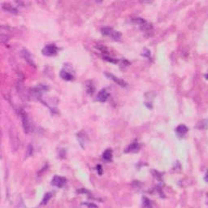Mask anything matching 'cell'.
I'll return each mask as SVG.
<instances>
[{"label": "cell", "instance_id": "obj_19", "mask_svg": "<svg viewBox=\"0 0 208 208\" xmlns=\"http://www.w3.org/2000/svg\"><path fill=\"white\" fill-rule=\"evenodd\" d=\"M150 53L149 50H147V49H144L142 55L146 57H150Z\"/></svg>", "mask_w": 208, "mask_h": 208}, {"label": "cell", "instance_id": "obj_7", "mask_svg": "<svg viewBox=\"0 0 208 208\" xmlns=\"http://www.w3.org/2000/svg\"><path fill=\"white\" fill-rule=\"evenodd\" d=\"M60 76H61V78L65 80V81H72L74 78L73 73H72L70 70H68L67 68H65L60 71Z\"/></svg>", "mask_w": 208, "mask_h": 208}, {"label": "cell", "instance_id": "obj_17", "mask_svg": "<svg viewBox=\"0 0 208 208\" xmlns=\"http://www.w3.org/2000/svg\"><path fill=\"white\" fill-rule=\"evenodd\" d=\"M86 90H87V93L90 94H92L94 91V85L92 84V82H90V84L86 85Z\"/></svg>", "mask_w": 208, "mask_h": 208}, {"label": "cell", "instance_id": "obj_15", "mask_svg": "<svg viewBox=\"0 0 208 208\" xmlns=\"http://www.w3.org/2000/svg\"><path fill=\"white\" fill-rule=\"evenodd\" d=\"M52 195H53V194H52V193H47V194H46L45 195H44L43 199H42V205L46 204V203H47L48 202L50 201V199H51V198H52Z\"/></svg>", "mask_w": 208, "mask_h": 208}, {"label": "cell", "instance_id": "obj_6", "mask_svg": "<svg viewBox=\"0 0 208 208\" xmlns=\"http://www.w3.org/2000/svg\"><path fill=\"white\" fill-rule=\"evenodd\" d=\"M10 140H11V147H12V150L18 148V145H19V139H18V135L17 133L13 130H11L10 132Z\"/></svg>", "mask_w": 208, "mask_h": 208}, {"label": "cell", "instance_id": "obj_21", "mask_svg": "<svg viewBox=\"0 0 208 208\" xmlns=\"http://www.w3.org/2000/svg\"><path fill=\"white\" fill-rule=\"evenodd\" d=\"M83 205L88 206V207H97V206L94 205V204H92V203H91V204H86V203H84Z\"/></svg>", "mask_w": 208, "mask_h": 208}, {"label": "cell", "instance_id": "obj_3", "mask_svg": "<svg viewBox=\"0 0 208 208\" xmlns=\"http://www.w3.org/2000/svg\"><path fill=\"white\" fill-rule=\"evenodd\" d=\"M20 115L21 120H22V125L24 128V130L26 133H28L30 131V124H29V120H28L27 114L25 112V111L22 109H20Z\"/></svg>", "mask_w": 208, "mask_h": 208}, {"label": "cell", "instance_id": "obj_16", "mask_svg": "<svg viewBox=\"0 0 208 208\" xmlns=\"http://www.w3.org/2000/svg\"><path fill=\"white\" fill-rule=\"evenodd\" d=\"M142 206H143V207H152V203L148 198H142Z\"/></svg>", "mask_w": 208, "mask_h": 208}, {"label": "cell", "instance_id": "obj_5", "mask_svg": "<svg viewBox=\"0 0 208 208\" xmlns=\"http://www.w3.org/2000/svg\"><path fill=\"white\" fill-rule=\"evenodd\" d=\"M66 183V179L64 177H60V176H55L54 178L51 180V184L52 186H56L59 188H62Z\"/></svg>", "mask_w": 208, "mask_h": 208}, {"label": "cell", "instance_id": "obj_13", "mask_svg": "<svg viewBox=\"0 0 208 208\" xmlns=\"http://www.w3.org/2000/svg\"><path fill=\"white\" fill-rule=\"evenodd\" d=\"M103 159L105 161H107V162L112 160V150L111 149L106 150L103 154Z\"/></svg>", "mask_w": 208, "mask_h": 208}, {"label": "cell", "instance_id": "obj_11", "mask_svg": "<svg viewBox=\"0 0 208 208\" xmlns=\"http://www.w3.org/2000/svg\"><path fill=\"white\" fill-rule=\"evenodd\" d=\"M140 149V145L138 142L135 141V142H132L128 146L125 150V152L126 153H129V152H137Z\"/></svg>", "mask_w": 208, "mask_h": 208}, {"label": "cell", "instance_id": "obj_14", "mask_svg": "<svg viewBox=\"0 0 208 208\" xmlns=\"http://www.w3.org/2000/svg\"><path fill=\"white\" fill-rule=\"evenodd\" d=\"M3 8L5 9L6 11L11 12V13H12V14H13V13H14V14H16L17 13L16 10L13 7H11V5L7 4V3H4V4H3Z\"/></svg>", "mask_w": 208, "mask_h": 208}, {"label": "cell", "instance_id": "obj_1", "mask_svg": "<svg viewBox=\"0 0 208 208\" xmlns=\"http://www.w3.org/2000/svg\"><path fill=\"white\" fill-rule=\"evenodd\" d=\"M132 21L140 26L141 29L142 31L146 32V33H148V34L152 31L151 24L148 22V21H146V20L141 19V18H136L134 20H132Z\"/></svg>", "mask_w": 208, "mask_h": 208}, {"label": "cell", "instance_id": "obj_12", "mask_svg": "<svg viewBox=\"0 0 208 208\" xmlns=\"http://www.w3.org/2000/svg\"><path fill=\"white\" fill-rule=\"evenodd\" d=\"M188 128H187L186 125L180 124V125H179V126L176 129V132H177V133L178 134L179 137H183V136L186 134V132H188Z\"/></svg>", "mask_w": 208, "mask_h": 208}, {"label": "cell", "instance_id": "obj_2", "mask_svg": "<svg viewBox=\"0 0 208 208\" xmlns=\"http://www.w3.org/2000/svg\"><path fill=\"white\" fill-rule=\"evenodd\" d=\"M101 32L103 35L109 37L111 39L115 40V41H119V40H120L121 38L120 33L115 31L113 28H107V27H106V28H103L101 29Z\"/></svg>", "mask_w": 208, "mask_h": 208}, {"label": "cell", "instance_id": "obj_10", "mask_svg": "<svg viewBox=\"0 0 208 208\" xmlns=\"http://www.w3.org/2000/svg\"><path fill=\"white\" fill-rule=\"evenodd\" d=\"M109 97V94L107 93L106 90H102L99 91V93L97 95V101L100 102V103H104L107 101V99Z\"/></svg>", "mask_w": 208, "mask_h": 208}, {"label": "cell", "instance_id": "obj_20", "mask_svg": "<svg viewBox=\"0 0 208 208\" xmlns=\"http://www.w3.org/2000/svg\"><path fill=\"white\" fill-rule=\"evenodd\" d=\"M97 171H98L99 175H102V173H103V170H102L101 165H98V166H97Z\"/></svg>", "mask_w": 208, "mask_h": 208}, {"label": "cell", "instance_id": "obj_8", "mask_svg": "<svg viewBox=\"0 0 208 208\" xmlns=\"http://www.w3.org/2000/svg\"><path fill=\"white\" fill-rule=\"evenodd\" d=\"M106 76H107L109 79H111V80H112L113 82H115V83H116L117 85H119L122 86V87H126L127 85H128V84H127L126 82H124V81L121 80V79H120L119 77H116V76H114L113 74H111V73H106Z\"/></svg>", "mask_w": 208, "mask_h": 208}, {"label": "cell", "instance_id": "obj_18", "mask_svg": "<svg viewBox=\"0 0 208 208\" xmlns=\"http://www.w3.org/2000/svg\"><path fill=\"white\" fill-rule=\"evenodd\" d=\"M33 152H34V149H33L32 146L29 145L28 147V150H27V155H28V156H31V155H33Z\"/></svg>", "mask_w": 208, "mask_h": 208}, {"label": "cell", "instance_id": "obj_9", "mask_svg": "<svg viewBox=\"0 0 208 208\" xmlns=\"http://www.w3.org/2000/svg\"><path fill=\"white\" fill-rule=\"evenodd\" d=\"M21 55H22V56L24 57V59H25L26 61H27L29 64H31L32 66H34V67H35V64H34V59H33L32 55L30 54L29 51H27L26 49H24V50L21 51Z\"/></svg>", "mask_w": 208, "mask_h": 208}, {"label": "cell", "instance_id": "obj_4", "mask_svg": "<svg viewBox=\"0 0 208 208\" xmlns=\"http://www.w3.org/2000/svg\"><path fill=\"white\" fill-rule=\"evenodd\" d=\"M57 51H58V48L55 45L51 44V45H46L45 47L42 49V54L46 56H52L56 55Z\"/></svg>", "mask_w": 208, "mask_h": 208}]
</instances>
